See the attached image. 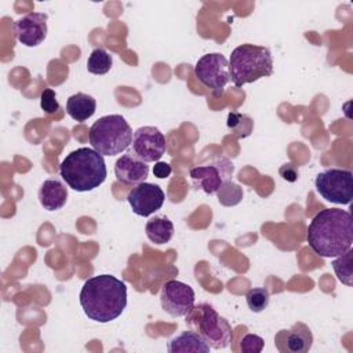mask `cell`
<instances>
[{
	"label": "cell",
	"mask_w": 353,
	"mask_h": 353,
	"mask_svg": "<svg viewBox=\"0 0 353 353\" xmlns=\"http://www.w3.org/2000/svg\"><path fill=\"white\" fill-rule=\"evenodd\" d=\"M113 65L112 55L103 48H95L87 59V70L92 74H106Z\"/></svg>",
	"instance_id": "21"
},
{
	"label": "cell",
	"mask_w": 353,
	"mask_h": 353,
	"mask_svg": "<svg viewBox=\"0 0 353 353\" xmlns=\"http://www.w3.org/2000/svg\"><path fill=\"white\" fill-rule=\"evenodd\" d=\"M233 171V163L223 156H218L210 164L190 168L189 175L197 189L207 194H215L226 181H230Z\"/></svg>",
	"instance_id": "8"
},
{
	"label": "cell",
	"mask_w": 353,
	"mask_h": 353,
	"mask_svg": "<svg viewBox=\"0 0 353 353\" xmlns=\"http://www.w3.org/2000/svg\"><path fill=\"white\" fill-rule=\"evenodd\" d=\"M167 150L164 134L153 125H143L132 134L131 153L145 163L159 161Z\"/></svg>",
	"instance_id": "10"
},
{
	"label": "cell",
	"mask_w": 353,
	"mask_h": 353,
	"mask_svg": "<svg viewBox=\"0 0 353 353\" xmlns=\"http://www.w3.org/2000/svg\"><path fill=\"white\" fill-rule=\"evenodd\" d=\"M317 193L334 204H350L353 199V174L350 170L330 168L314 179Z\"/></svg>",
	"instance_id": "7"
},
{
	"label": "cell",
	"mask_w": 353,
	"mask_h": 353,
	"mask_svg": "<svg viewBox=\"0 0 353 353\" xmlns=\"http://www.w3.org/2000/svg\"><path fill=\"white\" fill-rule=\"evenodd\" d=\"M47 14L30 12L14 23L17 40L25 47H37L47 37Z\"/></svg>",
	"instance_id": "13"
},
{
	"label": "cell",
	"mask_w": 353,
	"mask_h": 353,
	"mask_svg": "<svg viewBox=\"0 0 353 353\" xmlns=\"http://www.w3.org/2000/svg\"><path fill=\"white\" fill-rule=\"evenodd\" d=\"M40 108L43 112L52 114L59 110V103L57 101L55 91L51 88H44L40 94Z\"/></svg>",
	"instance_id": "26"
},
{
	"label": "cell",
	"mask_w": 353,
	"mask_h": 353,
	"mask_svg": "<svg viewBox=\"0 0 353 353\" xmlns=\"http://www.w3.org/2000/svg\"><path fill=\"white\" fill-rule=\"evenodd\" d=\"M39 201L47 211L61 210L68 200V188L59 179H46L39 189Z\"/></svg>",
	"instance_id": "16"
},
{
	"label": "cell",
	"mask_w": 353,
	"mask_h": 353,
	"mask_svg": "<svg viewBox=\"0 0 353 353\" xmlns=\"http://www.w3.org/2000/svg\"><path fill=\"white\" fill-rule=\"evenodd\" d=\"M265 341L255 334H247L240 341V350L243 353H261L263 349Z\"/></svg>",
	"instance_id": "25"
},
{
	"label": "cell",
	"mask_w": 353,
	"mask_h": 353,
	"mask_svg": "<svg viewBox=\"0 0 353 353\" xmlns=\"http://www.w3.org/2000/svg\"><path fill=\"white\" fill-rule=\"evenodd\" d=\"M59 175L70 189L90 192L105 182L108 170L102 154L92 148H79L62 160Z\"/></svg>",
	"instance_id": "3"
},
{
	"label": "cell",
	"mask_w": 353,
	"mask_h": 353,
	"mask_svg": "<svg viewBox=\"0 0 353 353\" xmlns=\"http://www.w3.org/2000/svg\"><path fill=\"white\" fill-rule=\"evenodd\" d=\"M95 110L97 101L94 99V97L88 94L77 92L70 95L66 101V113L77 123L88 120L95 113Z\"/></svg>",
	"instance_id": "18"
},
{
	"label": "cell",
	"mask_w": 353,
	"mask_h": 353,
	"mask_svg": "<svg viewBox=\"0 0 353 353\" xmlns=\"http://www.w3.org/2000/svg\"><path fill=\"white\" fill-rule=\"evenodd\" d=\"M80 305L84 314L97 323L116 320L127 306V285L112 274L88 279L80 291Z\"/></svg>",
	"instance_id": "2"
},
{
	"label": "cell",
	"mask_w": 353,
	"mask_h": 353,
	"mask_svg": "<svg viewBox=\"0 0 353 353\" xmlns=\"http://www.w3.org/2000/svg\"><path fill=\"white\" fill-rule=\"evenodd\" d=\"M226 125L236 138L241 139L251 135L254 128V121L247 114H243L239 112H230L228 114Z\"/></svg>",
	"instance_id": "20"
},
{
	"label": "cell",
	"mask_w": 353,
	"mask_h": 353,
	"mask_svg": "<svg viewBox=\"0 0 353 353\" xmlns=\"http://www.w3.org/2000/svg\"><path fill=\"white\" fill-rule=\"evenodd\" d=\"M114 175L116 179L124 185H138L148 178L149 165L128 152L117 159L114 164Z\"/></svg>",
	"instance_id": "15"
},
{
	"label": "cell",
	"mask_w": 353,
	"mask_h": 353,
	"mask_svg": "<svg viewBox=\"0 0 353 353\" xmlns=\"http://www.w3.org/2000/svg\"><path fill=\"white\" fill-rule=\"evenodd\" d=\"M279 174L287 182H295L298 179V176H299V171H298L296 165H294L291 163L283 164L280 167V170H279Z\"/></svg>",
	"instance_id": "27"
},
{
	"label": "cell",
	"mask_w": 353,
	"mask_h": 353,
	"mask_svg": "<svg viewBox=\"0 0 353 353\" xmlns=\"http://www.w3.org/2000/svg\"><path fill=\"white\" fill-rule=\"evenodd\" d=\"M309 247L321 258H336L352 248V214L341 208H325L317 212L307 226Z\"/></svg>",
	"instance_id": "1"
},
{
	"label": "cell",
	"mask_w": 353,
	"mask_h": 353,
	"mask_svg": "<svg viewBox=\"0 0 353 353\" xmlns=\"http://www.w3.org/2000/svg\"><path fill=\"white\" fill-rule=\"evenodd\" d=\"M210 345L196 331H183L168 342L170 353H207L210 352Z\"/></svg>",
	"instance_id": "17"
},
{
	"label": "cell",
	"mask_w": 353,
	"mask_h": 353,
	"mask_svg": "<svg viewBox=\"0 0 353 353\" xmlns=\"http://www.w3.org/2000/svg\"><path fill=\"white\" fill-rule=\"evenodd\" d=\"M216 196H218V201L222 205L234 207L243 200V189L237 183L232 181H226L221 186V189L216 192Z\"/></svg>",
	"instance_id": "22"
},
{
	"label": "cell",
	"mask_w": 353,
	"mask_h": 353,
	"mask_svg": "<svg viewBox=\"0 0 353 353\" xmlns=\"http://www.w3.org/2000/svg\"><path fill=\"white\" fill-rule=\"evenodd\" d=\"M145 233L152 243L161 245L172 239L174 225L167 216H154L146 222Z\"/></svg>",
	"instance_id": "19"
},
{
	"label": "cell",
	"mask_w": 353,
	"mask_h": 353,
	"mask_svg": "<svg viewBox=\"0 0 353 353\" xmlns=\"http://www.w3.org/2000/svg\"><path fill=\"white\" fill-rule=\"evenodd\" d=\"M171 172H172V168L165 161H156L153 165V175L156 178H160V179L168 178L171 175Z\"/></svg>",
	"instance_id": "28"
},
{
	"label": "cell",
	"mask_w": 353,
	"mask_h": 353,
	"mask_svg": "<svg viewBox=\"0 0 353 353\" xmlns=\"http://www.w3.org/2000/svg\"><path fill=\"white\" fill-rule=\"evenodd\" d=\"M194 298L193 288L178 280L164 283L160 291L161 307L172 317L188 316L194 307Z\"/></svg>",
	"instance_id": "11"
},
{
	"label": "cell",
	"mask_w": 353,
	"mask_h": 353,
	"mask_svg": "<svg viewBox=\"0 0 353 353\" xmlns=\"http://www.w3.org/2000/svg\"><path fill=\"white\" fill-rule=\"evenodd\" d=\"M163 189L150 182H142L134 186L128 194L127 201L132 208V212L139 216H149L163 207L164 203Z\"/></svg>",
	"instance_id": "12"
},
{
	"label": "cell",
	"mask_w": 353,
	"mask_h": 353,
	"mask_svg": "<svg viewBox=\"0 0 353 353\" xmlns=\"http://www.w3.org/2000/svg\"><path fill=\"white\" fill-rule=\"evenodd\" d=\"M269 298H270L269 291L263 287L252 288L245 295L247 305H248L250 310L254 312V313H259V312L265 310L269 305Z\"/></svg>",
	"instance_id": "24"
},
{
	"label": "cell",
	"mask_w": 353,
	"mask_h": 353,
	"mask_svg": "<svg viewBox=\"0 0 353 353\" xmlns=\"http://www.w3.org/2000/svg\"><path fill=\"white\" fill-rule=\"evenodd\" d=\"M194 74L199 81L211 88L214 95L219 97L230 81L229 61L219 52L205 54L196 62Z\"/></svg>",
	"instance_id": "9"
},
{
	"label": "cell",
	"mask_w": 353,
	"mask_h": 353,
	"mask_svg": "<svg viewBox=\"0 0 353 353\" xmlns=\"http://www.w3.org/2000/svg\"><path fill=\"white\" fill-rule=\"evenodd\" d=\"M352 248L331 262L332 269L342 284L352 285Z\"/></svg>",
	"instance_id": "23"
},
{
	"label": "cell",
	"mask_w": 353,
	"mask_h": 353,
	"mask_svg": "<svg viewBox=\"0 0 353 353\" xmlns=\"http://www.w3.org/2000/svg\"><path fill=\"white\" fill-rule=\"evenodd\" d=\"M88 141L99 154L116 156L131 145L132 130L121 114H108L91 125Z\"/></svg>",
	"instance_id": "5"
},
{
	"label": "cell",
	"mask_w": 353,
	"mask_h": 353,
	"mask_svg": "<svg viewBox=\"0 0 353 353\" xmlns=\"http://www.w3.org/2000/svg\"><path fill=\"white\" fill-rule=\"evenodd\" d=\"M273 73V57L268 47L241 44L236 47L229 59L230 80L236 87L254 83Z\"/></svg>",
	"instance_id": "4"
},
{
	"label": "cell",
	"mask_w": 353,
	"mask_h": 353,
	"mask_svg": "<svg viewBox=\"0 0 353 353\" xmlns=\"http://www.w3.org/2000/svg\"><path fill=\"white\" fill-rule=\"evenodd\" d=\"M312 343V331L303 323H295L288 330H280L274 336V345L281 353H306Z\"/></svg>",
	"instance_id": "14"
},
{
	"label": "cell",
	"mask_w": 353,
	"mask_h": 353,
	"mask_svg": "<svg viewBox=\"0 0 353 353\" xmlns=\"http://www.w3.org/2000/svg\"><path fill=\"white\" fill-rule=\"evenodd\" d=\"M186 323L194 324L197 332L211 349H225L233 339L232 325L210 303L194 306L186 316Z\"/></svg>",
	"instance_id": "6"
}]
</instances>
